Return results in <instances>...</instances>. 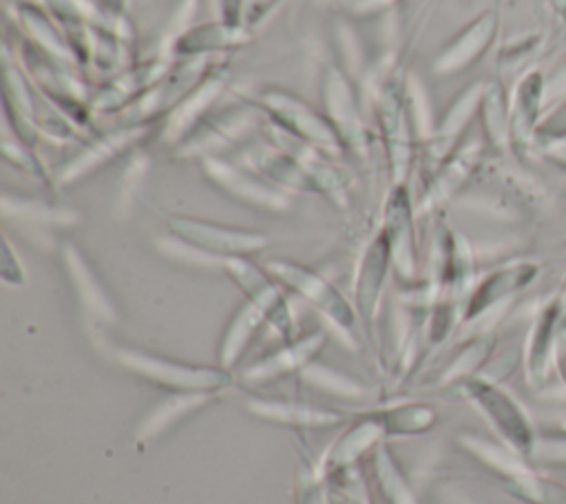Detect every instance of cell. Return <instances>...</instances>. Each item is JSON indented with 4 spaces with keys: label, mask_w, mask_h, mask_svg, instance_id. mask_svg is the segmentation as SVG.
Returning <instances> with one entry per match:
<instances>
[{
    "label": "cell",
    "mask_w": 566,
    "mask_h": 504,
    "mask_svg": "<svg viewBox=\"0 0 566 504\" xmlns=\"http://www.w3.org/2000/svg\"><path fill=\"white\" fill-rule=\"evenodd\" d=\"M553 369L557 371L562 385L566 387V321L562 325V332H559V338H557V347H555V363H553Z\"/></svg>",
    "instance_id": "d6986e66"
},
{
    "label": "cell",
    "mask_w": 566,
    "mask_h": 504,
    "mask_svg": "<svg viewBox=\"0 0 566 504\" xmlns=\"http://www.w3.org/2000/svg\"><path fill=\"white\" fill-rule=\"evenodd\" d=\"M389 256H391L389 241H387V234L382 232L369 245V250H367V254L363 259V265H360L358 283H356V305H358V312H360V316H363L367 327H369V318H371L376 298H378L382 281H385Z\"/></svg>",
    "instance_id": "30bf717a"
},
{
    "label": "cell",
    "mask_w": 566,
    "mask_h": 504,
    "mask_svg": "<svg viewBox=\"0 0 566 504\" xmlns=\"http://www.w3.org/2000/svg\"><path fill=\"white\" fill-rule=\"evenodd\" d=\"M531 466H566V431L539 433L533 453L528 458Z\"/></svg>",
    "instance_id": "2e32d148"
},
{
    "label": "cell",
    "mask_w": 566,
    "mask_h": 504,
    "mask_svg": "<svg viewBox=\"0 0 566 504\" xmlns=\"http://www.w3.org/2000/svg\"><path fill=\"white\" fill-rule=\"evenodd\" d=\"M122 360L139 371L142 376L170 387V389H188V391H210L223 382H228V371L217 369V367H188V365H177L168 360H159L153 356L144 354H130L122 351Z\"/></svg>",
    "instance_id": "52a82bcc"
},
{
    "label": "cell",
    "mask_w": 566,
    "mask_h": 504,
    "mask_svg": "<svg viewBox=\"0 0 566 504\" xmlns=\"http://www.w3.org/2000/svg\"><path fill=\"white\" fill-rule=\"evenodd\" d=\"M548 4L553 7V11H555V13L566 15V0H548Z\"/></svg>",
    "instance_id": "44dd1931"
},
{
    "label": "cell",
    "mask_w": 566,
    "mask_h": 504,
    "mask_svg": "<svg viewBox=\"0 0 566 504\" xmlns=\"http://www.w3.org/2000/svg\"><path fill=\"white\" fill-rule=\"evenodd\" d=\"M321 340H323V338L314 334V336H310V338H305V340H301V343H296V345H292V347H285L283 351L274 354L272 358H265L263 363L250 367V369L245 371V378L263 380V378H272V376L285 374V371H290V369H294V367H301L305 360L312 358V354H314L316 349H321Z\"/></svg>",
    "instance_id": "4fadbf2b"
},
{
    "label": "cell",
    "mask_w": 566,
    "mask_h": 504,
    "mask_svg": "<svg viewBox=\"0 0 566 504\" xmlns=\"http://www.w3.org/2000/svg\"><path fill=\"white\" fill-rule=\"evenodd\" d=\"M172 225H175V232H179L184 239H188L201 248L217 250V252L241 254V252H250V250H256L263 245V237L237 232L230 228L210 225V223H201V221L177 219Z\"/></svg>",
    "instance_id": "9c48e42d"
},
{
    "label": "cell",
    "mask_w": 566,
    "mask_h": 504,
    "mask_svg": "<svg viewBox=\"0 0 566 504\" xmlns=\"http://www.w3.org/2000/svg\"><path fill=\"white\" fill-rule=\"evenodd\" d=\"M542 38L539 35H526L524 40H513L506 49H504V57L511 62V64H517L520 60L528 57L537 46H539Z\"/></svg>",
    "instance_id": "ac0fdd59"
},
{
    "label": "cell",
    "mask_w": 566,
    "mask_h": 504,
    "mask_svg": "<svg viewBox=\"0 0 566 504\" xmlns=\"http://www.w3.org/2000/svg\"><path fill=\"white\" fill-rule=\"evenodd\" d=\"M250 409L256 411L263 418L290 422V424H314V427H329L338 422V413L334 411H321V409H310V407H298V405H281V402H250Z\"/></svg>",
    "instance_id": "5bb4252c"
},
{
    "label": "cell",
    "mask_w": 566,
    "mask_h": 504,
    "mask_svg": "<svg viewBox=\"0 0 566 504\" xmlns=\"http://www.w3.org/2000/svg\"><path fill=\"white\" fill-rule=\"evenodd\" d=\"M471 453H475L484 464H491L500 471L504 486L520 500L528 504H566V482H559L551 475L535 471L515 453L504 455L500 449H493L475 438H464Z\"/></svg>",
    "instance_id": "7a4b0ae2"
},
{
    "label": "cell",
    "mask_w": 566,
    "mask_h": 504,
    "mask_svg": "<svg viewBox=\"0 0 566 504\" xmlns=\"http://www.w3.org/2000/svg\"><path fill=\"white\" fill-rule=\"evenodd\" d=\"M537 274H539V265L533 261H511L506 265L495 267L475 285V290L467 298L462 318L473 321L482 316L484 312L493 309L502 301L526 290Z\"/></svg>",
    "instance_id": "5b68a950"
},
{
    "label": "cell",
    "mask_w": 566,
    "mask_h": 504,
    "mask_svg": "<svg viewBox=\"0 0 566 504\" xmlns=\"http://www.w3.org/2000/svg\"><path fill=\"white\" fill-rule=\"evenodd\" d=\"M382 433H385V427H382L378 413H369V416L360 418L349 431L343 433V438L338 442H334V447L329 449V453H327L323 464L329 471H338V469L352 464Z\"/></svg>",
    "instance_id": "8fae6325"
},
{
    "label": "cell",
    "mask_w": 566,
    "mask_h": 504,
    "mask_svg": "<svg viewBox=\"0 0 566 504\" xmlns=\"http://www.w3.org/2000/svg\"><path fill=\"white\" fill-rule=\"evenodd\" d=\"M551 164H555L557 168H564L566 170V139L562 141H555L551 146H546L544 150H539Z\"/></svg>",
    "instance_id": "ffe728a7"
},
{
    "label": "cell",
    "mask_w": 566,
    "mask_h": 504,
    "mask_svg": "<svg viewBox=\"0 0 566 504\" xmlns=\"http://www.w3.org/2000/svg\"><path fill=\"white\" fill-rule=\"evenodd\" d=\"M268 267L276 279H281V283H285L287 287H294L310 303L321 307V312L327 314L334 323H338L345 332H352L354 312L347 305V301L327 281L290 261H270Z\"/></svg>",
    "instance_id": "8992f818"
},
{
    "label": "cell",
    "mask_w": 566,
    "mask_h": 504,
    "mask_svg": "<svg viewBox=\"0 0 566 504\" xmlns=\"http://www.w3.org/2000/svg\"><path fill=\"white\" fill-rule=\"evenodd\" d=\"M460 389L482 411L506 449L528 464L539 431L526 409L500 382L486 376H471L460 382Z\"/></svg>",
    "instance_id": "6da1fadb"
},
{
    "label": "cell",
    "mask_w": 566,
    "mask_h": 504,
    "mask_svg": "<svg viewBox=\"0 0 566 504\" xmlns=\"http://www.w3.org/2000/svg\"><path fill=\"white\" fill-rule=\"evenodd\" d=\"M564 321H566V303L562 296H553L539 307L531 325L526 349H524V371H526V380L533 387L544 385L548 374L553 371L555 347H557V338Z\"/></svg>",
    "instance_id": "277c9868"
},
{
    "label": "cell",
    "mask_w": 566,
    "mask_h": 504,
    "mask_svg": "<svg viewBox=\"0 0 566 504\" xmlns=\"http://www.w3.org/2000/svg\"><path fill=\"white\" fill-rule=\"evenodd\" d=\"M562 139H566V95L548 113H544L535 133L533 148L544 150L546 146Z\"/></svg>",
    "instance_id": "e0dca14e"
},
{
    "label": "cell",
    "mask_w": 566,
    "mask_h": 504,
    "mask_svg": "<svg viewBox=\"0 0 566 504\" xmlns=\"http://www.w3.org/2000/svg\"><path fill=\"white\" fill-rule=\"evenodd\" d=\"M546 80L539 69H528L515 84L509 99V148L517 157H526L533 148L537 126L542 122Z\"/></svg>",
    "instance_id": "3957f363"
},
{
    "label": "cell",
    "mask_w": 566,
    "mask_h": 504,
    "mask_svg": "<svg viewBox=\"0 0 566 504\" xmlns=\"http://www.w3.org/2000/svg\"><path fill=\"white\" fill-rule=\"evenodd\" d=\"M493 349H495L493 332H484V334L471 338L440 374V378H444L442 382H462V380L475 376V371L489 360Z\"/></svg>",
    "instance_id": "7c38bea8"
},
{
    "label": "cell",
    "mask_w": 566,
    "mask_h": 504,
    "mask_svg": "<svg viewBox=\"0 0 566 504\" xmlns=\"http://www.w3.org/2000/svg\"><path fill=\"white\" fill-rule=\"evenodd\" d=\"M259 312L261 309L254 303L245 305L239 312V316L234 318V325L230 327L228 338H226V343L221 347V365H232L239 358V354L245 347V340H250V334L256 329V323L261 318Z\"/></svg>",
    "instance_id": "9a60e30c"
},
{
    "label": "cell",
    "mask_w": 566,
    "mask_h": 504,
    "mask_svg": "<svg viewBox=\"0 0 566 504\" xmlns=\"http://www.w3.org/2000/svg\"><path fill=\"white\" fill-rule=\"evenodd\" d=\"M495 33H497V15L493 11L482 13L447 46V51L440 57V66H444L442 71H462L471 66L493 44Z\"/></svg>",
    "instance_id": "ba28073f"
}]
</instances>
